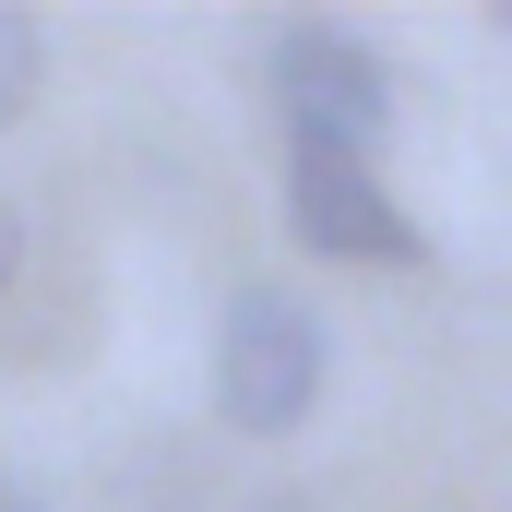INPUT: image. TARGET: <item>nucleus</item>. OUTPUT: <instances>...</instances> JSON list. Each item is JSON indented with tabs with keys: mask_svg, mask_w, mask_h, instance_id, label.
Listing matches in <instances>:
<instances>
[{
	"mask_svg": "<svg viewBox=\"0 0 512 512\" xmlns=\"http://www.w3.org/2000/svg\"><path fill=\"white\" fill-rule=\"evenodd\" d=\"M262 72H274V96H286V143H346V155H370L393 131V60L358 36V24H274V48H262Z\"/></svg>",
	"mask_w": 512,
	"mask_h": 512,
	"instance_id": "2",
	"label": "nucleus"
},
{
	"mask_svg": "<svg viewBox=\"0 0 512 512\" xmlns=\"http://www.w3.org/2000/svg\"><path fill=\"white\" fill-rule=\"evenodd\" d=\"M322 370H334V346H322V310L298 286H239L227 298V322H215V417L239 441H298L310 405H322Z\"/></svg>",
	"mask_w": 512,
	"mask_h": 512,
	"instance_id": "1",
	"label": "nucleus"
},
{
	"mask_svg": "<svg viewBox=\"0 0 512 512\" xmlns=\"http://www.w3.org/2000/svg\"><path fill=\"white\" fill-rule=\"evenodd\" d=\"M262 512H310V501H262Z\"/></svg>",
	"mask_w": 512,
	"mask_h": 512,
	"instance_id": "7",
	"label": "nucleus"
},
{
	"mask_svg": "<svg viewBox=\"0 0 512 512\" xmlns=\"http://www.w3.org/2000/svg\"><path fill=\"white\" fill-rule=\"evenodd\" d=\"M12 274H24V215L0 203V286H12Z\"/></svg>",
	"mask_w": 512,
	"mask_h": 512,
	"instance_id": "5",
	"label": "nucleus"
},
{
	"mask_svg": "<svg viewBox=\"0 0 512 512\" xmlns=\"http://www.w3.org/2000/svg\"><path fill=\"white\" fill-rule=\"evenodd\" d=\"M286 239L310 262H382V274L429 262V227L393 203L382 167L346 155V143H286Z\"/></svg>",
	"mask_w": 512,
	"mask_h": 512,
	"instance_id": "3",
	"label": "nucleus"
},
{
	"mask_svg": "<svg viewBox=\"0 0 512 512\" xmlns=\"http://www.w3.org/2000/svg\"><path fill=\"white\" fill-rule=\"evenodd\" d=\"M36 96H48V24L24 0H0V131L36 120Z\"/></svg>",
	"mask_w": 512,
	"mask_h": 512,
	"instance_id": "4",
	"label": "nucleus"
},
{
	"mask_svg": "<svg viewBox=\"0 0 512 512\" xmlns=\"http://www.w3.org/2000/svg\"><path fill=\"white\" fill-rule=\"evenodd\" d=\"M0 512H48V501H36V489H24V477H0Z\"/></svg>",
	"mask_w": 512,
	"mask_h": 512,
	"instance_id": "6",
	"label": "nucleus"
}]
</instances>
